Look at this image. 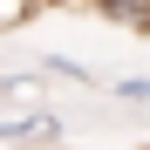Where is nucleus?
Returning a JSON list of instances; mask_svg holds the SVG:
<instances>
[{
  "label": "nucleus",
  "mask_w": 150,
  "mask_h": 150,
  "mask_svg": "<svg viewBox=\"0 0 150 150\" xmlns=\"http://www.w3.org/2000/svg\"><path fill=\"white\" fill-rule=\"evenodd\" d=\"M62 123L48 109H28V116H0V143H55Z\"/></svg>",
  "instance_id": "1"
},
{
  "label": "nucleus",
  "mask_w": 150,
  "mask_h": 150,
  "mask_svg": "<svg viewBox=\"0 0 150 150\" xmlns=\"http://www.w3.org/2000/svg\"><path fill=\"white\" fill-rule=\"evenodd\" d=\"M41 68H48V75H62V82H96V75H89V68H75V62H68V55H48V62H41Z\"/></svg>",
  "instance_id": "2"
},
{
  "label": "nucleus",
  "mask_w": 150,
  "mask_h": 150,
  "mask_svg": "<svg viewBox=\"0 0 150 150\" xmlns=\"http://www.w3.org/2000/svg\"><path fill=\"white\" fill-rule=\"evenodd\" d=\"M116 96H123V103H150V75H123Z\"/></svg>",
  "instance_id": "3"
},
{
  "label": "nucleus",
  "mask_w": 150,
  "mask_h": 150,
  "mask_svg": "<svg viewBox=\"0 0 150 150\" xmlns=\"http://www.w3.org/2000/svg\"><path fill=\"white\" fill-rule=\"evenodd\" d=\"M28 7H34V0H0V28H14V21L28 14Z\"/></svg>",
  "instance_id": "4"
}]
</instances>
